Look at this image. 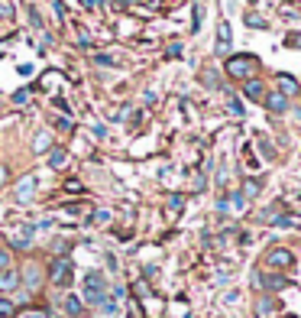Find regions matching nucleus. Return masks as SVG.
<instances>
[{"instance_id": "nucleus-1", "label": "nucleus", "mask_w": 301, "mask_h": 318, "mask_svg": "<svg viewBox=\"0 0 301 318\" xmlns=\"http://www.w3.org/2000/svg\"><path fill=\"white\" fill-rule=\"evenodd\" d=\"M81 289H84V299L91 305H104V302H107V279H104L101 273H87L84 282H81Z\"/></svg>"}, {"instance_id": "nucleus-2", "label": "nucleus", "mask_w": 301, "mask_h": 318, "mask_svg": "<svg viewBox=\"0 0 301 318\" xmlns=\"http://www.w3.org/2000/svg\"><path fill=\"white\" fill-rule=\"evenodd\" d=\"M259 65L256 62V56H233L227 62V75H233V78H250V72Z\"/></svg>"}, {"instance_id": "nucleus-3", "label": "nucleus", "mask_w": 301, "mask_h": 318, "mask_svg": "<svg viewBox=\"0 0 301 318\" xmlns=\"http://www.w3.org/2000/svg\"><path fill=\"white\" fill-rule=\"evenodd\" d=\"M52 282H55V286H68V282H72V260L68 257H58L55 263H52Z\"/></svg>"}, {"instance_id": "nucleus-4", "label": "nucleus", "mask_w": 301, "mask_h": 318, "mask_svg": "<svg viewBox=\"0 0 301 318\" xmlns=\"http://www.w3.org/2000/svg\"><path fill=\"white\" fill-rule=\"evenodd\" d=\"M265 263L276 267V270H288L291 263H295V257H291V250H285V247H276V250L265 253Z\"/></svg>"}, {"instance_id": "nucleus-5", "label": "nucleus", "mask_w": 301, "mask_h": 318, "mask_svg": "<svg viewBox=\"0 0 301 318\" xmlns=\"http://www.w3.org/2000/svg\"><path fill=\"white\" fill-rule=\"evenodd\" d=\"M276 312H279V302L272 296H262L259 302H256V315L259 318H276Z\"/></svg>"}, {"instance_id": "nucleus-6", "label": "nucleus", "mask_w": 301, "mask_h": 318, "mask_svg": "<svg viewBox=\"0 0 301 318\" xmlns=\"http://www.w3.org/2000/svg\"><path fill=\"white\" fill-rule=\"evenodd\" d=\"M23 282H26L29 289H39V282H42V276H39V267H33V263H29V267L23 270Z\"/></svg>"}, {"instance_id": "nucleus-7", "label": "nucleus", "mask_w": 301, "mask_h": 318, "mask_svg": "<svg viewBox=\"0 0 301 318\" xmlns=\"http://www.w3.org/2000/svg\"><path fill=\"white\" fill-rule=\"evenodd\" d=\"M276 82H279V88H282V94H285V98H288V94H298V82L291 75H279Z\"/></svg>"}, {"instance_id": "nucleus-8", "label": "nucleus", "mask_w": 301, "mask_h": 318, "mask_svg": "<svg viewBox=\"0 0 301 318\" xmlns=\"http://www.w3.org/2000/svg\"><path fill=\"white\" fill-rule=\"evenodd\" d=\"M33 189H36V182H33L29 175H26V179H20V185H16V198H20V201H26V198L33 195Z\"/></svg>"}, {"instance_id": "nucleus-9", "label": "nucleus", "mask_w": 301, "mask_h": 318, "mask_svg": "<svg viewBox=\"0 0 301 318\" xmlns=\"http://www.w3.org/2000/svg\"><path fill=\"white\" fill-rule=\"evenodd\" d=\"M16 286H20V276L10 273V270H4V276H0V289H4V293H10V289H16Z\"/></svg>"}, {"instance_id": "nucleus-10", "label": "nucleus", "mask_w": 301, "mask_h": 318, "mask_svg": "<svg viewBox=\"0 0 301 318\" xmlns=\"http://www.w3.org/2000/svg\"><path fill=\"white\" fill-rule=\"evenodd\" d=\"M243 94H246L250 101H262V85H259V82H246Z\"/></svg>"}, {"instance_id": "nucleus-11", "label": "nucleus", "mask_w": 301, "mask_h": 318, "mask_svg": "<svg viewBox=\"0 0 301 318\" xmlns=\"http://www.w3.org/2000/svg\"><path fill=\"white\" fill-rule=\"evenodd\" d=\"M65 312H68V315H72V318H78V315H81V312H84V308H81V299H75V296H68V299H65Z\"/></svg>"}, {"instance_id": "nucleus-12", "label": "nucleus", "mask_w": 301, "mask_h": 318, "mask_svg": "<svg viewBox=\"0 0 301 318\" xmlns=\"http://www.w3.org/2000/svg\"><path fill=\"white\" fill-rule=\"evenodd\" d=\"M262 286H265V289H285L288 279H285V276H262Z\"/></svg>"}, {"instance_id": "nucleus-13", "label": "nucleus", "mask_w": 301, "mask_h": 318, "mask_svg": "<svg viewBox=\"0 0 301 318\" xmlns=\"http://www.w3.org/2000/svg\"><path fill=\"white\" fill-rule=\"evenodd\" d=\"M265 104H269L272 111H285V94H269V98H265Z\"/></svg>"}, {"instance_id": "nucleus-14", "label": "nucleus", "mask_w": 301, "mask_h": 318, "mask_svg": "<svg viewBox=\"0 0 301 318\" xmlns=\"http://www.w3.org/2000/svg\"><path fill=\"white\" fill-rule=\"evenodd\" d=\"M49 143H52V137H49V134H39V137H36V143H33V149H36V153H46Z\"/></svg>"}, {"instance_id": "nucleus-15", "label": "nucleus", "mask_w": 301, "mask_h": 318, "mask_svg": "<svg viewBox=\"0 0 301 318\" xmlns=\"http://www.w3.org/2000/svg\"><path fill=\"white\" fill-rule=\"evenodd\" d=\"M65 149H55V153H49V166H52V169H55V166H65Z\"/></svg>"}, {"instance_id": "nucleus-16", "label": "nucleus", "mask_w": 301, "mask_h": 318, "mask_svg": "<svg viewBox=\"0 0 301 318\" xmlns=\"http://www.w3.org/2000/svg\"><path fill=\"white\" fill-rule=\"evenodd\" d=\"M13 315V302L10 299H0V318H10Z\"/></svg>"}, {"instance_id": "nucleus-17", "label": "nucleus", "mask_w": 301, "mask_h": 318, "mask_svg": "<svg viewBox=\"0 0 301 318\" xmlns=\"http://www.w3.org/2000/svg\"><path fill=\"white\" fill-rule=\"evenodd\" d=\"M220 46H230V26L220 23Z\"/></svg>"}, {"instance_id": "nucleus-18", "label": "nucleus", "mask_w": 301, "mask_h": 318, "mask_svg": "<svg viewBox=\"0 0 301 318\" xmlns=\"http://www.w3.org/2000/svg\"><path fill=\"white\" fill-rule=\"evenodd\" d=\"M0 270H10V253L0 250Z\"/></svg>"}, {"instance_id": "nucleus-19", "label": "nucleus", "mask_w": 301, "mask_h": 318, "mask_svg": "<svg viewBox=\"0 0 301 318\" xmlns=\"http://www.w3.org/2000/svg\"><path fill=\"white\" fill-rule=\"evenodd\" d=\"M7 182V169H0V185H4Z\"/></svg>"}, {"instance_id": "nucleus-20", "label": "nucleus", "mask_w": 301, "mask_h": 318, "mask_svg": "<svg viewBox=\"0 0 301 318\" xmlns=\"http://www.w3.org/2000/svg\"><path fill=\"white\" fill-rule=\"evenodd\" d=\"M291 42H295V46H301V36H295V39H291Z\"/></svg>"}]
</instances>
